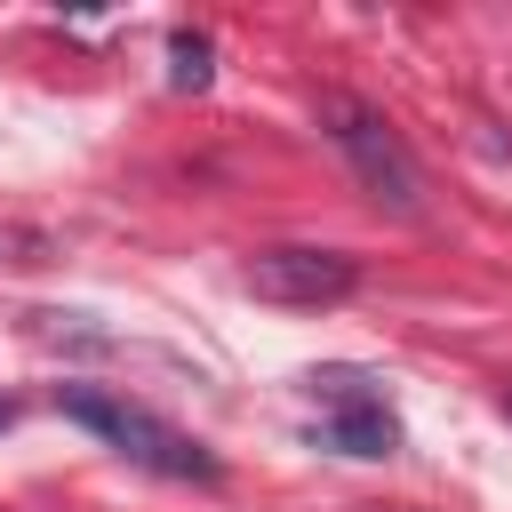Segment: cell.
<instances>
[{"mask_svg": "<svg viewBox=\"0 0 512 512\" xmlns=\"http://www.w3.org/2000/svg\"><path fill=\"white\" fill-rule=\"evenodd\" d=\"M240 280H248V296H264V304L320 312V304H344V296L360 288V256L312 248V240H280V248H256Z\"/></svg>", "mask_w": 512, "mask_h": 512, "instance_id": "3957f363", "label": "cell"}, {"mask_svg": "<svg viewBox=\"0 0 512 512\" xmlns=\"http://www.w3.org/2000/svg\"><path fill=\"white\" fill-rule=\"evenodd\" d=\"M312 120L328 128V144L344 152L352 184H360L384 216H400V224H408V216H424V168H416L408 136H400L376 104H360V96H344V88H320Z\"/></svg>", "mask_w": 512, "mask_h": 512, "instance_id": "6da1fadb", "label": "cell"}, {"mask_svg": "<svg viewBox=\"0 0 512 512\" xmlns=\"http://www.w3.org/2000/svg\"><path fill=\"white\" fill-rule=\"evenodd\" d=\"M304 384H312V392H328V400H336V408H360V400H376V392H368V376H360V368H312V376H304Z\"/></svg>", "mask_w": 512, "mask_h": 512, "instance_id": "8992f818", "label": "cell"}, {"mask_svg": "<svg viewBox=\"0 0 512 512\" xmlns=\"http://www.w3.org/2000/svg\"><path fill=\"white\" fill-rule=\"evenodd\" d=\"M48 256H56L48 232H32V224H0V264H48Z\"/></svg>", "mask_w": 512, "mask_h": 512, "instance_id": "52a82bcc", "label": "cell"}, {"mask_svg": "<svg viewBox=\"0 0 512 512\" xmlns=\"http://www.w3.org/2000/svg\"><path fill=\"white\" fill-rule=\"evenodd\" d=\"M0 424H8V408H0Z\"/></svg>", "mask_w": 512, "mask_h": 512, "instance_id": "ba28073f", "label": "cell"}, {"mask_svg": "<svg viewBox=\"0 0 512 512\" xmlns=\"http://www.w3.org/2000/svg\"><path fill=\"white\" fill-rule=\"evenodd\" d=\"M320 440L344 448V456H392V448H400V416H392L384 400H360V408H336V416L320 424Z\"/></svg>", "mask_w": 512, "mask_h": 512, "instance_id": "277c9868", "label": "cell"}, {"mask_svg": "<svg viewBox=\"0 0 512 512\" xmlns=\"http://www.w3.org/2000/svg\"><path fill=\"white\" fill-rule=\"evenodd\" d=\"M56 408H64L80 432H96L104 448H120L128 464H144V472H168V480H216V456H208L192 432H176L168 416H152L144 400H120V392H96V384H64Z\"/></svg>", "mask_w": 512, "mask_h": 512, "instance_id": "7a4b0ae2", "label": "cell"}, {"mask_svg": "<svg viewBox=\"0 0 512 512\" xmlns=\"http://www.w3.org/2000/svg\"><path fill=\"white\" fill-rule=\"evenodd\" d=\"M208 80H216V48H208V32H176V40H168V88L200 96Z\"/></svg>", "mask_w": 512, "mask_h": 512, "instance_id": "5b68a950", "label": "cell"}]
</instances>
